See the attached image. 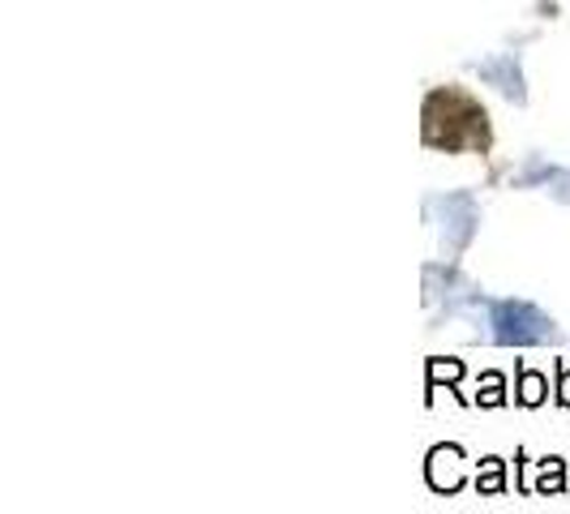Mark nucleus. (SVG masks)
Masks as SVG:
<instances>
[{
  "mask_svg": "<svg viewBox=\"0 0 570 514\" xmlns=\"http://www.w3.org/2000/svg\"><path fill=\"white\" fill-rule=\"evenodd\" d=\"M562 467H567L562 458H544L537 488H541V493H562V488H567V476H562Z\"/></svg>",
  "mask_w": 570,
  "mask_h": 514,
  "instance_id": "nucleus-4",
  "label": "nucleus"
},
{
  "mask_svg": "<svg viewBox=\"0 0 570 514\" xmlns=\"http://www.w3.org/2000/svg\"><path fill=\"white\" fill-rule=\"evenodd\" d=\"M558 403H567L570 407V369L567 365H558Z\"/></svg>",
  "mask_w": 570,
  "mask_h": 514,
  "instance_id": "nucleus-7",
  "label": "nucleus"
},
{
  "mask_svg": "<svg viewBox=\"0 0 570 514\" xmlns=\"http://www.w3.org/2000/svg\"><path fill=\"white\" fill-rule=\"evenodd\" d=\"M481 403H502V377H498V373H489L485 377V395H481Z\"/></svg>",
  "mask_w": 570,
  "mask_h": 514,
  "instance_id": "nucleus-6",
  "label": "nucleus"
},
{
  "mask_svg": "<svg viewBox=\"0 0 570 514\" xmlns=\"http://www.w3.org/2000/svg\"><path fill=\"white\" fill-rule=\"evenodd\" d=\"M425 142L442 150H463V146H485L489 125L485 112L459 95V90H433L425 99Z\"/></svg>",
  "mask_w": 570,
  "mask_h": 514,
  "instance_id": "nucleus-1",
  "label": "nucleus"
},
{
  "mask_svg": "<svg viewBox=\"0 0 570 514\" xmlns=\"http://www.w3.org/2000/svg\"><path fill=\"white\" fill-rule=\"evenodd\" d=\"M476 485L489 488V493H498V488H502V458H485V476H481Z\"/></svg>",
  "mask_w": 570,
  "mask_h": 514,
  "instance_id": "nucleus-5",
  "label": "nucleus"
},
{
  "mask_svg": "<svg viewBox=\"0 0 570 514\" xmlns=\"http://www.w3.org/2000/svg\"><path fill=\"white\" fill-rule=\"evenodd\" d=\"M544 391H549V386H544L541 373L519 369V403H523V407H537V403L544 399Z\"/></svg>",
  "mask_w": 570,
  "mask_h": 514,
  "instance_id": "nucleus-3",
  "label": "nucleus"
},
{
  "mask_svg": "<svg viewBox=\"0 0 570 514\" xmlns=\"http://www.w3.org/2000/svg\"><path fill=\"white\" fill-rule=\"evenodd\" d=\"M493 326H498V339L502 343H541L553 335L549 317L537 314V309L523 305V300H502V305H493Z\"/></svg>",
  "mask_w": 570,
  "mask_h": 514,
  "instance_id": "nucleus-2",
  "label": "nucleus"
}]
</instances>
